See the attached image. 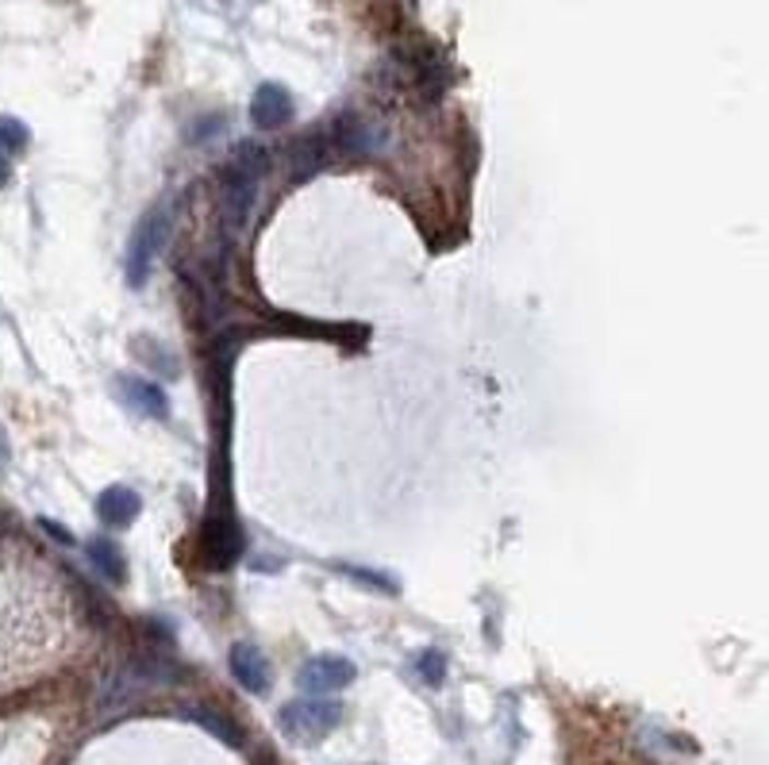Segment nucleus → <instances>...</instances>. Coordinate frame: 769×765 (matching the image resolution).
Segmentation results:
<instances>
[{
    "instance_id": "obj_1",
    "label": "nucleus",
    "mask_w": 769,
    "mask_h": 765,
    "mask_svg": "<svg viewBox=\"0 0 769 765\" xmlns=\"http://www.w3.org/2000/svg\"><path fill=\"white\" fill-rule=\"evenodd\" d=\"M262 173H266V150L254 147V142H243V147L231 155L228 170H223V189H220V216L231 235L243 231L246 219H251Z\"/></svg>"
},
{
    "instance_id": "obj_2",
    "label": "nucleus",
    "mask_w": 769,
    "mask_h": 765,
    "mask_svg": "<svg viewBox=\"0 0 769 765\" xmlns=\"http://www.w3.org/2000/svg\"><path fill=\"white\" fill-rule=\"evenodd\" d=\"M165 231H170V212L165 208H150L147 216L135 224L131 239H127V259H124V274H127V285L142 289L150 277V266H154L158 250L165 242Z\"/></svg>"
},
{
    "instance_id": "obj_3",
    "label": "nucleus",
    "mask_w": 769,
    "mask_h": 765,
    "mask_svg": "<svg viewBox=\"0 0 769 765\" xmlns=\"http://www.w3.org/2000/svg\"><path fill=\"white\" fill-rule=\"evenodd\" d=\"M343 719V708L331 700H315V696H308V700H292L282 708V716H277V723H282L285 734H292V739L300 742H315L323 739V734L331 731V727Z\"/></svg>"
},
{
    "instance_id": "obj_4",
    "label": "nucleus",
    "mask_w": 769,
    "mask_h": 765,
    "mask_svg": "<svg viewBox=\"0 0 769 765\" xmlns=\"http://www.w3.org/2000/svg\"><path fill=\"white\" fill-rule=\"evenodd\" d=\"M200 547H205V558L213 566H236L239 562V555H243V535H239V527H236V519L231 516H213L205 524V535H200Z\"/></svg>"
},
{
    "instance_id": "obj_5",
    "label": "nucleus",
    "mask_w": 769,
    "mask_h": 765,
    "mask_svg": "<svg viewBox=\"0 0 769 765\" xmlns=\"http://www.w3.org/2000/svg\"><path fill=\"white\" fill-rule=\"evenodd\" d=\"M300 688L312 696L320 693H335V688L351 685L354 681V665L346 662V658H335V654H323V658H312V662H305V670H300Z\"/></svg>"
},
{
    "instance_id": "obj_6",
    "label": "nucleus",
    "mask_w": 769,
    "mask_h": 765,
    "mask_svg": "<svg viewBox=\"0 0 769 765\" xmlns=\"http://www.w3.org/2000/svg\"><path fill=\"white\" fill-rule=\"evenodd\" d=\"M116 397L124 400L127 408H135L139 415H147V420H165V412H170V400H165L162 385L142 381V377H119Z\"/></svg>"
},
{
    "instance_id": "obj_7",
    "label": "nucleus",
    "mask_w": 769,
    "mask_h": 765,
    "mask_svg": "<svg viewBox=\"0 0 769 765\" xmlns=\"http://www.w3.org/2000/svg\"><path fill=\"white\" fill-rule=\"evenodd\" d=\"M331 147L346 158H358V155H374L377 150V132L369 124H361L354 112H343V116L331 124Z\"/></svg>"
},
{
    "instance_id": "obj_8",
    "label": "nucleus",
    "mask_w": 769,
    "mask_h": 765,
    "mask_svg": "<svg viewBox=\"0 0 769 765\" xmlns=\"http://www.w3.org/2000/svg\"><path fill=\"white\" fill-rule=\"evenodd\" d=\"M251 119L262 127V132H274V127L289 124V119H292L289 93H285L282 85H274V81L259 85V93H254V101H251Z\"/></svg>"
},
{
    "instance_id": "obj_9",
    "label": "nucleus",
    "mask_w": 769,
    "mask_h": 765,
    "mask_svg": "<svg viewBox=\"0 0 769 765\" xmlns=\"http://www.w3.org/2000/svg\"><path fill=\"white\" fill-rule=\"evenodd\" d=\"M139 512H142L139 492L127 489V484H112V489H104L101 496H96V516H101L108 527L135 524V516H139Z\"/></svg>"
},
{
    "instance_id": "obj_10",
    "label": "nucleus",
    "mask_w": 769,
    "mask_h": 765,
    "mask_svg": "<svg viewBox=\"0 0 769 765\" xmlns=\"http://www.w3.org/2000/svg\"><path fill=\"white\" fill-rule=\"evenodd\" d=\"M231 673H236L239 685L251 688V693H266L269 688V665H266V658L259 654V647H251V642L231 647Z\"/></svg>"
},
{
    "instance_id": "obj_11",
    "label": "nucleus",
    "mask_w": 769,
    "mask_h": 765,
    "mask_svg": "<svg viewBox=\"0 0 769 765\" xmlns=\"http://www.w3.org/2000/svg\"><path fill=\"white\" fill-rule=\"evenodd\" d=\"M331 162V139L328 135H305L292 147V173L308 178V173H320Z\"/></svg>"
},
{
    "instance_id": "obj_12",
    "label": "nucleus",
    "mask_w": 769,
    "mask_h": 765,
    "mask_svg": "<svg viewBox=\"0 0 769 765\" xmlns=\"http://www.w3.org/2000/svg\"><path fill=\"white\" fill-rule=\"evenodd\" d=\"M89 558H93L96 573H101L108 585H119V581H124L127 566H124V555H119V547L112 539H93V543H89Z\"/></svg>"
},
{
    "instance_id": "obj_13",
    "label": "nucleus",
    "mask_w": 769,
    "mask_h": 765,
    "mask_svg": "<svg viewBox=\"0 0 769 765\" xmlns=\"http://www.w3.org/2000/svg\"><path fill=\"white\" fill-rule=\"evenodd\" d=\"M420 677H424L427 685H443V677H447V658H443L439 650H424V654H420Z\"/></svg>"
},
{
    "instance_id": "obj_14",
    "label": "nucleus",
    "mask_w": 769,
    "mask_h": 765,
    "mask_svg": "<svg viewBox=\"0 0 769 765\" xmlns=\"http://www.w3.org/2000/svg\"><path fill=\"white\" fill-rule=\"evenodd\" d=\"M0 142L9 150H24L27 147V127L12 116H0Z\"/></svg>"
},
{
    "instance_id": "obj_15",
    "label": "nucleus",
    "mask_w": 769,
    "mask_h": 765,
    "mask_svg": "<svg viewBox=\"0 0 769 765\" xmlns=\"http://www.w3.org/2000/svg\"><path fill=\"white\" fill-rule=\"evenodd\" d=\"M197 719H200V723H205V727H208V731L223 734V739H228V742H239V734H236V731H231V727H228V723H223V719H216V716H205V711H197Z\"/></svg>"
},
{
    "instance_id": "obj_16",
    "label": "nucleus",
    "mask_w": 769,
    "mask_h": 765,
    "mask_svg": "<svg viewBox=\"0 0 769 765\" xmlns=\"http://www.w3.org/2000/svg\"><path fill=\"white\" fill-rule=\"evenodd\" d=\"M43 532H50V535H55V539H58V543H66V547H70V543H73V535H70V532H66V527L50 524V519H43Z\"/></svg>"
},
{
    "instance_id": "obj_17",
    "label": "nucleus",
    "mask_w": 769,
    "mask_h": 765,
    "mask_svg": "<svg viewBox=\"0 0 769 765\" xmlns=\"http://www.w3.org/2000/svg\"><path fill=\"white\" fill-rule=\"evenodd\" d=\"M9 158H4V150H0V189H4V185H9Z\"/></svg>"
},
{
    "instance_id": "obj_18",
    "label": "nucleus",
    "mask_w": 769,
    "mask_h": 765,
    "mask_svg": "<svg viewBox=\"0 0 769 765\" xmlns=\"http://www.w3.org/2000/svg\"><path fill=\"white\" fill-rule=\"evenodd\" d=\"M9 458V443H4V431H0V461Z\"/></svg>"
}]
</instances>
